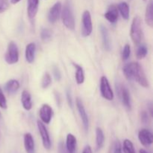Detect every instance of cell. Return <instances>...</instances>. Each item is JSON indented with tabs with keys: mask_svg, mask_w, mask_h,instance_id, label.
I'll return each mask as SVG.
<instances>
[{
	"mask_svg": "<svg viewBox=\"0 0 153 153\" xmlns=\"http://www.w3.org/2000/svg\"><path fill=\"white\" fill-rule=\"evenodd\" d=\"M55 100H56V103L58 106L61 105V97H60V95L58 94V93H55Z\"/></svg>",
	"mask_w": 153,
	"mask_h": 153,
	"instance_id": "37",
	"label": "cell"
},
{
	"mask_svg": "<svg viewBox=\"0 0 153 153\" xmlns=\"http://www.w3.org/2000/svg\"><path fill=\"white\" fill-rule=\"evenodd\" d=\"M143 1H146V0H143Z\"/></svg>",
	"mask_w": 153,
	"mask_h": 153,
	"instance_id": "42",
	"label": "cell"
},
{
	"mask_svg": "<svg viewBox=\"0 0 153 153\" xmlns=\"http://www.w3.org/2000/svg\"><path fill=\"white\" fill-rule=\"evenodd\" d=\"M117 91L119 95L120 99L122 102L123 105L128 110L131 109V97H130V93L128 90L126 86L123 85H117Z\"/></svg>",
	"mask_w": 153,
	"mask_h": 153,
	"instance_id": "5",
	"label": "cell"
},
{
	"mask_svg": "<svg viewBox=\"0 0 153 153\" xmlns=\"http://www.w3.org/2000/svg\"><path fill=\"white\" fill-rule=\"evenodd\" d=\"M7 100H6L5 96L4 95L2 90L0 87V107L3 109L7 108Z\"/></svg>",
	"mask_w": 153,
	"mask_h": 153,
	"instance_id": "30",
	"label": "cell"
},
{
	"mask_svg": "<svg viewBox=\"0 0 153 153\" xmlns=\"http://www.w3.org/2000/svg\"><path fill=\"white\" fill-rule=\"evenodd\" d=\"M140 118H141V121L144 124L149 123V114H148L147 111H143L140 113Z\"/></svg>",
	"mask_w": 153,
	"mask_h": 153,
	"instance_id": "33",
	"label": "cell"
},
{
	"mask_svg": "<svg viewBox=\"0 0 153 153\" xmlns=\"http://www.w3.org/2000/svg\"><path fill=\"white\" fill-rule=\"evenodd\" d=\"M130 35L133 43L139 44L143 38V30H142L141 19L138 16H135L133 19L131 25Z\"/></svg>",
	"mask_w": 153,
	"mask_h": 153,
	"instance_id": "3",
	"label": "cell"
},
{
	"mask_svg": "<svg viewBox=\"0 0 153 153\" xmlns=\"http://www.w3.org/2000/svg\"><path fill=\"white\" fill-rule=\"evenodd\" d=\"M114 153H123L122 146L119 140H116L114 145Z\"/></svg>",
	"mask_w": 153,
	"mask_h": 153,
	"instance_id": "34",
	"label": "cell"
},
{
	"mask_svg": "<svg viewBox=\"0 0 153 153\" xmlns=\"http://www.w3.org/2000/svg\"><path fill=\"white\" fill-rule=\"evenodd\" d=\"M145 21L146 23L149 27L153 26V3L152 0H149V4H147L145 13Z\"/></svg>",
	"mask_w": 153,
	"mask_h": 153,
	"instance_id": "21",
	"label": "cell"
},
{
	"mask_svg": "<svg viewBox=\"0 0 153 153\" xmlns=\"http://www.w3.org/2000/svg\"><path fill=\"white\" fill-rule=\"evenodd\" d=\"M9 0H0V13H4L9 8Z\"/></svg>",
	"mask_w": 153,
	"mask_h": 153,
	"instance_id": "31",
	"label": "cell"
},
{
	"mask_svg": "<svg viewBox=\"0 0 153 153\" xmlns=\"http://www.w3.org/2000/svg\"><path fill=\"white\" fill-rule=\"evenodd\" d=\"M52 84V77L49 73H45L41 80V87L43 89L47 88Z\"/></svg>",
	"mask_w": 153,
	"mask_h": 153,
	"instance_id": "26",
	"label": "cell"
},
{
	"mask_svg": "<svg viewBox=\"0 0 153 153\" xmlns=\"http://www.w3.org/2000/svg\"><path fill=\"white\" fill-rule=\"evenodd\" d=\"M118 11H120L121 16L126 20L129 19V7L126 1H122L117 6Z\"/></svg>",
	"mask_w": 153,
	"mask_h": 153,
	"instance_id": "23",
	"label": "cell"
},
{
	"mask_svg": "<svg viewBox=\"0 0 153 153\" xmlns=\"http://www.w3.org/2000/svg\"><path fill=\"white\" fill-rule=\"evenodd\" d=\"M73 66L76 68V74H75L76 76L75 77H76V83L78 85H82L85 82V73H84L83 68L77 64H73Z\"/></svg>",
	"mask_w": 153,
	"mask_h": 153,
	"instance_id": "22",
	"label": "cell"
},
{
	"mask_svg": "<svg viewBox=\"0 0 153 153\" xmlns=\"http://www.w3.org/2000/svg\"><path fill=\"white\" fill-rule=\"evenodd\" d=\"M100 92H101L102 97L106 100L112 101L114 100V92L111 88L108 80L105 76H102L100 79Z\"/></svg>",
	"mask_w": 153,
	"mask_h": 153,
	"instance_id": "6",
	"label": "cell"
},
{
	"mask_svg": "<svg viewBox=\"0 0 153 153\" xmlns=\"http://www.w3.org/2000/svg\"><path fill=\"white\" fill-rule=\"evenodd\" d=\"M67 102H68V104L69 105H70V107L73 108V99H72L71 93H70V91H69V90H67Z\"/></svg>",
	"mask_w": 153,
	"mask_h": 153,
	"instance_id": "36",
	"label": "cell"
},
{
	"mask_svg": "<svg viewBox=\"0 0 153 153\" xmlns=\"http://www.w3.org/2000/svg\"><path fill=\"white\" fill-rule=\"evenodd\" d=\"M82 35L83 37H88L91 34L93 30L91 15L88 10H85L82 14Z\"/></svg>",
	"mask_w": 153,
	"mask_h": 153,
	"instance_id": "7",
	"label": "cell"
},
{
	"mask_svg": "<svg viewBox=\"0 0 153 153\" xmlns=\"http://www.w3.org/2000/svg\"><path fill=\"white\" fill-rule=\"evenodd\" d=\"M40 117L42 123L49 124L52 117V108L48 104H43L40 109Z\"/></svg>",
	"mask_w": 153,
	"mask_h": 153,
	"instance_id": "12",
	"label": "cell"
},
{
	"mask_svg": "<svg viewBox=\"0 0 153 153\" xmlns=\"http://www.w3.org/2000/svg\"><path fill=\"white\" fill-rule=\"evenodd\" d=\"M21 102L22 107L25 110L30 111L32 108V102H31V97L29 92L27 91H23L21 95Z\"/></svg>",
	"mask_w": 153,
	"mask_h": 153,
	"instance_id": "18",
	"label": "cell"
},
{
	"mask_svg": "<svg viewBox=\"0 0 153 153\" xmlns=\"http://www.w3.org/2000/svg\"><path fill=\"white\" fill-rule=\"evenodd\" d=\"M139 152H140V153H148L147 152H146V150H145V149H140V151H139Z\"/></svg>",
	"mask_w": 153,
	"mask_h": 153,
	"instance_id": "40",
	"label": "cell"
},
{
	"mask_svg": "<svg viewBox=\"0 0 153 153\" xmlns=\"http://www.w3.org/2000/svg\"><path fill=\"white\" fill-rule=\"evenodd\" d=\"M36 52V45L34 43H30L25 47V59L26 61L29 64L34 62V58H35Z\"/></svg>",
	"mask_w": 153,
	"mask_h": 153,
	"instance_id": "17",
	"label": "cell"
},
{
	"mask_svg": "<svg viewBox=\"0 0 153 153\" xmlns=\"http://www.w3.org/2000/svg\"><path fill=\"white\" fill-rule=\"evenodd\" d=\"M100 32H101L102 39V43L103 46H104L105 49L107 51H110L111 49V43L110 37H109L108 31L106 28L105 26L103 25H101L100 26Z\"/></svg>",
	"mask_w": 153,
	"mask_h": 153,
	"instance_id": "15",
	"label": "cell"
},
{
	"mask_svg": "<svg viewBox=\"0 0 153 153\" xmlns=\"http://www.w3.org/2000/svg\"><path fill=\"white\" fill-rule=\"evenodd\" d=\"M58 153H69L67 152L66 146L62 141H60L58 144Z\"/></svg>",
	"mask_w": 153,
	"mask_h": 153,
	"instance_id": "35",
	"label": "cell"
},
{
	"mask_svg": "<svg viewBox=\"0 0 153 153\" xmlns=\"http://www.w3.org/2000/svg\"><path fill=\"white\" fill-rule=\"evenodd\" d=\"M37 128L39 130L40 136H41L42 143H43V147L46 149H50L52 143H51L50 137H49V134L48 132L47 128L45 126L44 123H42L41 121L38 120L37 123Z\"/></svg>",
	"mask_w": 153,
	"mask_h": 153,
	"instance_id": "8",
	"label": "cell"
},
{
	"mask_svg": "<svg viewBox=\"0 0 153 153\" xmlns=\"http://www.w3.org/2000/svg\"><path fill=\"white\" fill-rule=\"evenodd\" d=\"M52 73H53L54 77H55V80L56 81H60L61 79V73L60 72L59 69L56 66H53L52 67Z\"/></svg>",
	"mask_w": 153,
	"mask_h": 153,
	"instance_id": "32",
	"label": "cell"
},
{
	"mask_svg": "<svg viewBox=\"0 0 153 153\" xmlns=\"http://www.w3.org/2000/svg\"><path fill=\"white\" fill-rule=\"evenodd\" d=\"M19 1H20V0H10V2L13 4H16V3H18Z\"/></svg>",
	"mask_w": 153,
	"mask_h": 153,
	"instance_id": "39",
	"label": "cell"
},
{
	"mask_svg": "<svg viewBox=\"0 0 153 153\" xmlns=\"http://www.w3.org/2000/svg\"><path fill=\"white\" fill-rule=\"evenodd\" d=\"M123 71L128 81H135L143 88L149 87V82L146 75L139 63L131 62L127 64L123 67Z\"/></svg>",
	"mask_w": 153,
	"mask_h": 153,
	"instance_id": "1",
	"label": "cell"
},
{
	"mask_svg": "<svg viewBox=\"0 0 153 153\" xmlns=\"http://www.w3.org/2000/svg\"><path fill=\"white\" fill-rule=\"evenodd\" d=\"M138 139L140 143L146 147H149L152 144L153 135L152 133L149 130L143 128L138 133Z\"/></svg>",
	"mask_w": 153,
	"mask_h": 153,
	"instance_id": "10",
	"label": "cell"
},
{
	"mask_svg": "<svg viewBox=\"0 0 153 153\" xmlns=\"http://www.w3.org/2000/svg\"><path fill=\"white\" fill-rule=\"evenodd\" d=\"M148 52L147 47H146L145 45L142 44L140 46H139V47L137 48V53H136V55H137V58L138 59H143L146 56Z\"/></svg>",
	"mask_w": 153,
	"mask_h": 153,
	"instance_id": "27",
	"label": "cell"
},
{
	"mask_svg": "<svg viewBox=\"0 0 153 153\" xmlns=\"http://www.w3.org/2000/svg\"><path fill=\"white\" fill-rule=\"evenodd\" d=\"M61 19L63 24L68 29L73 30L75 28V19L73 9L69 2L64 4L63 9H61Z\"/></svg>",
	"mask_w": 153,
	"mask_h": 153,
	"instance_id": "2",
	"label": "cell"
},
{
	"mask_svg": "<svg viewBox=\"0 0 153 153\" xmlns=\"http://www.w3.org/2000/svg\"><path fill=\"white\" fill-rule=\"evenodd\" d=\"M76 107L79 111L81 119H82L84 128H85V131H88V128H89V119H88V116L87 114L86 111H85V106H84L83 102H82L81 99L76 98Z\"/></svg>",
	"mask_w": 153,
	"mask_h": 153,
	"instance_id": "9",
	"label": "cell"
},
{
	"mask_svg": "<svg viewBox=\"0 0 153 153\" xmlns=\"http://www.w3.org/2000/svg\"><path fill=\"white\" fill-rule=\"evenodd\" d=\"M121 55H122V59L123 61H126L129 58L130 55H131V47H130L129 44H126L124 46Z\"/></svg>",
	"mask_w": 153,
	"mask_h": 153,
	"instance_id": "29",
	"label": "cell"
},
{
	"mask_svg": "<svg viewBox=\"0 0 153 153\" xmlns=\"http://www.w3.org/2000/svg\"><path fill=\"white\" fill-rule=\"evenodd\" d=\"M82 153H92V149L90 146H86L82 151Z\"/></svg>",
	"mask_w": 153,
	"mask_h": 153,
	"instance_id": "38",
	"label": "cell"
},
{
	"mask_svg": "<svg viewBox=\"0 0 153 153\" xmlns=\"http://www.w3.org/2000/svg\"><path fill=\"white\" fill-rule=\"evenodd\" d=\"M40 37L43 41H49L52 37V31L48 28H43L40 32Z\"/></svg>",
	"mask_w": 153,
	"mask_h": 153,
	"instance_id": "28",
	"label": "cell"
},
{
	"mask_svg": "<svg viewBox=\"0 0 153 153\" xmlns=\"http://www.w3.org/2000/svg\"><path fill=\"white\" fill-rule=\"evenodd\" d=\"M0 118H1V113H0Z\"/></svg>",
	"mask_w": 153,
	"mask_h": 153,
	"instance_id": "41",
	"label": "cell"
},
{
	"mask_svg": "<svg viewBox=\"0 0 153 153\" xmlns=\"http://www.w3.org/2000/svg\"><path fill=\"white\" fill-rule=\"evenodd\" d=\"M19 82L17 80L11 79L5 84L4 89L8 94H13L19 89Z\"/></svg>",
	"mask_w": 153,
	"mask_h": 153,
	"instance_id": "20",
	"label": "cell"
},
{
	"mask_svg": "<svg viewBox=\"0 0 153 153\" xmlns=\"http://www.w3.org/2000/svg\"><path fill=\"white\" fill-rule=\"evenodd\" d=\"M122 150L123 151L124 153H136L132 142L128 139H126L123 141Z\"/></svg>",
	"mask_w": 153,
	"mask_h": 153,
	"instance_id": "25",
	"label": "cell"
},
{
	"mask_svg": "<svg viewBox=\"0 0 153 153\" xmlns=\"http://www.w3.org/2000/svg\"><path fill=\"white\" fill-rule=\"evenodd\" d=\"M76 138L73 134H68L66 140V148L69 153H76Z\"/></svg>",
	"mask_w": 153,
	"mask_h": 153,
	"instance_id": "19",
	"label": "cell"
},
{
	"mask_svg": "<svg viewBox=\"0 0 153 153\" xmlns=\"http://www.w3.org/2000/svg\"><path fill=\"white\" fill-rule=\"evenodd\" d=\"M105 135L103 131L100 128H97L96 129V143H97V149H101L104 145Z\"/></svg>",
	"mask_w": 153,
	"mask_h": 153,
	"instance_id": "24",
	"label": "cell"
},
{
	"mask_svg": "<svg viewBox=\"0 0 153 153\" xmlns=\"http://www.w3.org/2000/svg\"><path fill=\"white\" fill-rule=\"evenodd\" d=\"M61 9H62V5L60 1L56 2L51 7L49 11V14H48V19L49 22L55 23L56 21L58 20L61 13Z\"/></svg>",
	"mask_w": 153,
	"mask_h": 153,
	"instance_id": "11",
	"label": "cell"
},
{
	"mask_svg": "<svg viewBox=\"0 0 153 153\" xmlns=\"http://www.w3.org/2000/svg\"><path fill=\"white\" fill-rule=\"evenodd\" d=\"M24 146L26 153H34L35 145L34 140L31 133H25L24 134Z\"/></svg>",
	"mask_w": 153,
	"mask_h": 153,
	"instance_id": "14",
	"label": "cell"
},
{
	"mask_svg": "<svg viewBox=\"0 0 153 153\" xmlns=\"http://www.w3.org/2000/svg\"><path fill=\"white\" fill-rule=\"evenodd\" d=\"M39 6V0H28L27 13L30 19H34L37 13Z\"/></svg>",
	"mask_w": 153,
	"mask_h": 153,
	"instance_id": "16",
	"label": "cell"
},
{
	"mask_svg": "<svg viewBox=\"0 0 153 153\" xmlns=\"http://www.w3.org/2000/svg\"><path fill=\"white\" fill-rule=\"evenodd\" d=\"M104 16L111 23H116L118 19V16H119L117 7L114 4L109 6L106 13L104 14Z\"/></svg>",
	"mask_w": 153,
	"mask_h": 153,
	"instance_id": "13",
	"label": "cell"
},
{
	"mask_svg": "<svg viewBox=\"0 0 153 153\" xmlns=\"http://www.w3.org/2000/svg\"><path fill=\"white\" fill-rule=\"evenodd\" d=\"M4 60L8 64H14L19 61V49L13 41H10L7 45Z\"/></svg>",
	"mask_w": 153,
	"mask_h": 153,
	"instance_id": "4",
	"label": "cell"
}]
</instances>
